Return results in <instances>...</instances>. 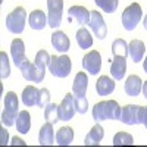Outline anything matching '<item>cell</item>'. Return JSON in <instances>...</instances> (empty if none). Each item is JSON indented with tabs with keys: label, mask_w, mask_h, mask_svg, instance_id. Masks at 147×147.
<instances>
[{
	"label": "cell",
	"mask_w": 147,
	"mask_h": 147,
	"mask_svg": "<svg viewBox=\"0 0 147 147\" xmlns=\"http://www.w3.org/2000/svg\"><path fill=\"white\" fill-rule=\"evenodd\" d=\"M121 110L122 107L116 100H105L99 102L93 106L91 115L96 122L106 121V119H119L121 118Z\"/></svg>",
	"instance_id": "obj_1"
},
{
	"label": "cell",
	"mask_w": 147,
	"mask_h": 147,
	"mask_svg": "<svg viewBox=\"0 0 147 147\" xmlns=\"http://www.w3.org/2000/svg\"><path fill=\"white\" fill-rule=\"evenodd\" d=\"M25 22H27V10L22 6L15 7L12 12H9L6 16V28L12 34H22L25 30Z\"/></svg>",
	"instance_id": "obj_2"
},
{
	"label": "cell",
	"mask_w": 147,
	"mask_h": 147,
	"mask_svg": "<svg viewBox=\"0 0 147 147\" xmlns=\"http://www.w3.org/2000/svg\"><path fill=\"white\" fill-rule=\"evenodd\" d=\"M72 69V62L71 57L66 56L65 53L62 56H52L50 63H49V71L53 77L56 78H66Z\"/></svg>",
	"instance_id": "obj_3"
},
{
	"label": "cell",
	"mask_w": 147,
	"mask_h": 147,
	"mask_svg": "<svg viewBox=\"0 0 147 147\" xmlns=\"http://www.w3.org/2000/svg\"><path fill=\"white\" fill-rule=\"evenodd\" d=\"M143 18V9L138 3H131L122 12V27L127 31H134Z\"/></svg>",
	"instance_id": "obj_4"
},
{
	"label": "cell",
	"mask_w": 147,
	"mask_h": 147,
	"mask_svg": "<svg viewBox=\"0 0 147 147\" xmlns=\"http://www.w3.org/2000/svg\"><path fill=\"white\" fill-rule=\"evenodd\" d=\"M47 21L49 27L59 28L63 18V0H47Z\"/></svg>",
	"instance_id": "obj_5"
},
{
	"label": "cell",
	"mask_w": 147,
	"mask_h": 147,
	"mask_svg": "<svg viewBox=\"0 0 147 147\" xmlns=\"http://www.w3.org/2000/svg\"><path fill=\"white\" fill-rule=\"evenodd\" d=\"M141 107L138 105H127L121 110L119 121L125 125H138L141 124Z\"/></svg>",
	"instance_id": "obj_6"
},
{
	"label": "cell",
	"mask_w": 147,
	"mask_h": 147,
	"mask_svg": "<svg viewBox=\"0 0 147 147\" xmlns=\"http://www.w3.org/2000/svg\"><path fill=\"white\" fill-rule=\"evenodd\" d=\"M82 68L90 75H97L102 69V56L97 50H91L82 57Z\"/></svg>",
	"instance_id": "obj_7"
},
{
	"label": "cell",
	"mask_w": 147,
	"mask_h": 147,
	"mask_svg": "<svg viewBox=\"0 0 147 147\" xmlns=\"http://www.w3.org/2000/svg\"><path fill=\"white\" fill-rule=\"evenodd\" d=\"M90 28L91 31L94 32V35L97 37V38H100L103 40L106 34H107V27H106V24H105V19L103 16L100 15V12H97V10H91V15H90Z\"/></svg>",
	"instance_id": "obj_8"
},
{
	"label": "cell",
	"mask_w": 147,
	"mask_h": 147,
	"mask_svg": "<svg viewBox=\"0 0 147 147\" xmlns=\"http://www.w3.org/2000/svg\"><path fill=\"white\" fill-rule=\"evenodd\" d=\"M75 102H74V93L65 94L62 103L59 105V119L60 121H71L75 115Z\"/></svg>",
	"instance_id": "obj_9"
},
{
	"label": "cell",
	"mask_w": 147,
	"mask_h": 147,
	"mask_svg": "<svg viewBox=\"0 0 147 147\" xmlns=\"http://www.w3.org/2000/svg\"><path fill=\"white\" fill-rule=\"evenodd\" d=\"M90 15H91V10H88L84 6H71L68 9V18L77 21L80 25H88Z\"/></svg>",
	"instance_id": "obj_10"
},
{
	"label": "cell",
	"mask_w": 147,
	"mask_h": 147,
	"mask_svg": "<svg viewBox=\"0 0 147 147\" xmlns=\"http://www.w3.org/2000/svg\"><path fill=\"white\" fill-rule=\"evenodd\" d=\"M50 59H52V56L47 53V50H40V52H37L35 60H34V65H35V68H37V72H38V78H37V82H41V81L44 80L46 68H49Z\"/></svg>",
	"instance_id": "obj_11"
},
{
	"label": "cell",
	"mask_w": 147,
	"mask_h": 147,
	"mask_svg": "<svg viewBox=\"0 0 147 147\" xmlns=\"http://www.w3.org/2000/svg\"><path fill=\"white\" fill-rule=\"evenodd\" d=\"M10 55L12 59H13V63L21 68V65L27 60L25 57V43H24L21 38H15L10 44Z\"/></svg>",
	"instance_id": "obj_12"
},
{
	"label": "cell",
	"mask_w": 147,
	"mask_h": 147,
	"mask_svg": "<svg viewBox=\"0 0 147 147\" xmlns=\"http://www.w3.org/2000/svg\"><path fill=\"white\" fill-rule=\"evenodd\" d=\"M88 88V77L85 72H78L72 82V93L75 97H85Z\"/></svg>",
	"instance_id": "obj_13"
},
{
	"label": "cell",
	"mask_w": 147,
	"mask_h": 147,
	"mask_svg": "<svg viewBox=\"0 0 147 147\" xmlns=\"http://www.w3.org/2000/svg\"><path fill=\"white\" fill-rule=\"evenodd\" d=\"M125 72H127V57L113 56L112 65H110V74H112L113 80H116V81L124 80Z\"/></svg>",
	"instance_id": "obj_14"
},
{
	"label": "cell",
	"mask_w": 147,
	"mask_h": 147,
	"mask_svg": "<svg viewBox=\"0 0 147 147\" xmlns=\"http://www.w3.org/2000/svg\"><path fill=\"white\" fill-rule=\"evenodd\" d=\"M38 143L41 146H52L53 143H56V134L53 131V124L46 122L44 125H41L38 131Z\"/></svg>",
	"instance_id": "obj_15"
},
{
	"label": "cell",
	"mask_w": 147,
	"mask_h": 147,
	"mask_svg": "<svg viewBox=\"0 0 147 147\" xmlns=\"http://www.w3.org/2000/svg\"><path fill=\"white\" fill-rule=\"evenodd\" d=\"M28 22H30V27L35 31H40L43 30L46 25H49V21H47V15L44 13L43 10L40 9H35L30 13V18H28Z\"/></svg>",
	"instance_id": "obj_16"
},
{
	"label": "cell",
	"mask_w": 147,
	"mask_h": 147,
	"mask_svg": "<svg viewBox=\"0 0 147 147\" xmlns=\"http://www.w3.org/2000/svg\"><path fill=\"white\" fill-rule=\"evenodd\" d=\"M52 46L59 53H66L69 50L71 41H69L68 35L63 31H56V32L52 34Z\"/></svg>",
	"instance_id": "obj_17"
},
{
	"label": "cell",
	"mask_w": 147,
	"mask_h": 147,
	"mask_svg": "<svg viewBox=\"0 0 147 147\" xmlns=\"http://www.w3.org/2000/svg\"><path fill=\"white\" fill-rule=\"evenodd\" d=\"M144 53H146V46L141 40H132L128 44V55L131 56L134 63L141 62L144 57Z\"/></svg>",
	"instance_id": "obj_18"
},
{
	"label": "cell",
	"mask_w": 147,
	"mask_h": 147,
	"mask_svg": "<svg viewBox=\"0 0 147 147\" xmlns=\"http://www.w3.org/2000/svg\"><path fill=\"white\" fill-rule=\"evenodd\" d=\"M124 90L128 96L131 97H136L141 93L143 90V81L138 75H129L125 81V85H124Z\"/></svg>",
	"instance_id": "obj_19"
},
{
	"label": "cell",
	"mask_w": 147,
	"mask_h": 147,
	"mask_svg": "<svg viewBox=\"0 0 147 147\" xmlns=\"http://www.w3.org/2000/svg\"><path fill=\"white\" fill-rule=\"evenodd\" d=\"M105 137V129L100 124H96L90 132L85 136V140H84V144L85 146H100L102 140Z\"/></svg>",
	"instance_id": "obj_20"
},
{
	"label": "cell",
	"mask_w": 147,
	"mask_h": 147,
	"mask_svg": "<svg viewBox=\"0 0 147 147\" xmlns=\"http://www.w3.org/2000/svg\"><path fill=\"white\" fill-rule=\"evenodd\" d=\"M96 91L100 96H109L115 91V81L107 75H102L96 82Z\"/></svg>",
	"instance_id": "obj_21"
},
{
	"label": "cell",
	"mask_w": 147,
	"mask_h": 147,
	"mask_svg": "<svg viewBox=\"0 0 147 147\" xmlns=\"http://www.w3.org/2000/svg\"><path fill=\"white\" fill-rule=\"evenodd\" d=\"M18 109H19V100L18 96L13 91H7L5 97V112L12 115L13 118H18Z\"/></svg>",
	"instance_id": "obj_22"
},
{
	"label": "cell",
	"mask_w": 147,
	"mask_h": 147,
	"mask_svg": "<svg viewBox=\"0 0 147 147\" xmlns=\"http://www.w3.org/2000/svg\"><path fill=\"white\" fill-rule=\"evenodd\" d=\"M38 93L40 90L35 88L34 85H28V87L24 88L22 96H21V100L25 106H37V102H38Z\"/></svg>",
	"instance_id": "obj_23"
},
{
	"label": "cell",
	"mask_w": 147,
	"mask_h": 147,
	"mask_svg": "<svg viewBox=\"0 0 147 147\" xmlns=\"http://www.w3.org/2000/svg\"><path fill=\"white\" fill-rule=\"evenodd\" d=\"M16 129L21 134H28L31 129V116L28 110H21L16 118Z\"/></svg>",
	"instance_id": "obj_24"
},
{
	"label": "cell",
	"mask_w": 147,
	"mask_h": 147,
	"mask_svg": "<svg viewBox=\"0 0 147 147\" xmlns=\"http://www.w3.org/2000/svg\"><path fill=\"white\" fill-rule=\"evenodd\" d=\"M75 40H77L80 49H82V50H87L88 47L93 46V35L90 34V31L87 28H80L75 34Z\"/></svg>",
	"instance_id": "obj_25"
},
{
	"label": "cell",
	"mask_w": 147,
	"mask_h": 147,
	"mask_svg": "<svg viewBox=\"0 0 147 147\" xmlns=\"http://www.w3.org/2000/svg\"><path fill=\"white\" fill-rule=\"evenodd\" d=\"M19 71H21V74H22V77L25 78L27 81H34V82H37V78H38V72H37L35 65L31 63L28 59L21 65Z\"/></svg>",
	"instance_id": "obj_26"
},
{
	"label": "cell",
	"mask_w": 147,
	"mask_h": 147,
	"mask_svg": "<svg viewBox=\"0 0 147 147\" xmlns=\"http://www.w3.org/2000/svg\"><path fill=\"white\" fill-rule=\"evenodd\" d=\"M74 141V129L71 127H63L59 128L56 132V143L59 146H69Z\"/></svg>",
	"instance_id": "obj_27"
},
{
	"label": "cell",
	"mask_w": 147,
	"mask_h": 147,
	"mask_svg": "<svg viewBox=\"0 0 147 147\" xmlns=\"http://www.w3.org/2000/svg\"><path fill=\"white\" fill-rule=\"evenodd\" d=\"M43 110H44V119H46V122H50V124L55 125L57 121H60L59 119V105L49 103Z\"/></svg>",
	"instance_id": "obj_28"
},
{
	"label": "cell",
	"mask_w": 147,
	"mask_h": 147,
	"mask_svg": "<svg viewBox=\"0 0 147 147\" xmlns=\"http://www.w3.org/2000/svg\"><path fill=\"white\" fill-rule=\"evenodd\" d=\"M112 53L113 56H122L127 57L128 56V43L122 38H116L112 43Z\"/></svg>",
	"instance_id": "obj_29"
},
{
	"label": "cell",
	"mask_w": 147,
	"mask_h": 147,
	"mask_svg": "<svg viewBox=\"0 0 147 147\" xmlns=\"http://www.w3.org/2000/svg\"><path fill=\"white\" fill-rule=\"evenodd\" d=\"M94 3L106 13H113L118 9L119 0H94Z\"/></svg>",
	"instance_id": "obj_30"
},
{
	"label": "cell",
	"mask_w": 147,
	"mask_h": 147,
	"mask_svg": "<svg viewBox=\"0 0 147 147\" xmlns=\"http://www.w3.org/2000/svg\"><path fill=\"white\" fill-rule=\"evenodd\" d=\"M10 75V65L6 52H0V78L6 80Z\"/></svg>",
	"instance_id": "obj_31"
},
{
	"label": "cell",
	"mask_w": 147,
	"mask_h": 147,
	"mask_svg": "<svg viewBox=\"0 0 147 147\" xmlns=\"http://www.w3.org/2000/svg\"><path fill=\"white\" fill-rule=\"evenodd\" d=\"M134 138L128 132H116L113 137V146H132Z\"/></svg>",
	"instance_id": "obj_32"
},
{
	"label": "cell",
	"mask_w": 147,
	"mask_h": 147,
	"mask_svg": "<svg viewBox=\"0 0 147 147\" xmlns=\"http://www.w3.org/2000/svg\"><path fill=\"white\" fill-rule=\"evenodd\" d=\"M74 102H75V109L77 113H85L88 110V100L87 97H75L74 96Z\"/></svg>",
	"instance_id": "obj_33"
},
{
	"label": "cell",
	"mask_w": 147,
	"mask_h": 147,
	"mask_svg": "<svg viewBox=\"0 0 147 147\" xmlns=\"http://www.w3.org/2000/svg\"><path fill=\"white\" fill-rule=\"evenodd\" d=\"M49 103H50V91L47 88H41L38 93V102H37V106L40 109H44Z\"/></svg>",
	"instance_id": "obj_34"
},
{
	"label": "cell",
	"mask_w": 147,
	"mask_h": 147,
	"mask_svg": "<svg viewBox=\"0 0 147 147\" xmlns=\"http://www.w3.org/2000/svg\"><path fill=\"white\" fill-rule=\"evenodd\" d=\"M2 124L5 125V127H12V125H16V118H13L12 115H9V113H6L5 110L2 112Z\"/></svg>",
	"instance_id": "obj_35"
},
{
	"label": "cell",
	"mask_w": 147,
	"mask_h": 147,
	"mask_svg": "<svg viewBox=\"0 0 147 147\" xmlns=\"http://www.w3.org/2000/svg\"><path fill=\"white\" fill-rule=\"evenodd\" d=\"M9 134H7V129H5L3 127L2 128H0V144H2V146H6L9 141Z\"/></svg>",
	"instance_id": "obj_36"
},
{
	"label": "cell",
	"mask_w": 147,
	"mask_h": 147,
	"mask_svg": "<svg viewBox=\"0 0 147 147\" xmlns=\"http://www.w3.org/2000/svg\"><path fill=\"white\" fill-rule=\"evenodd\" d=\"M141 124L147 129V106H143L141 107Z\"/></svg>",
	"instance_id": "obj_37"
},
{
	"label": "cell",
	"mask_w": 147,
	"mask_h": 147,
	"mask_svg": "<svg viewBox=\"0 0 147 147\" xmlns=\"http://www.w3.org/2000/svg\"><path fill=\"white\" fill-rule=\"evenodd\" d=\"M10 144H12V146H18V144H19V146H25L27 143L24 141V140H21L19 137H13V138H12V143H10Z\"/></svg>",
	"instance_id": "obj_38"
},
{
	"label": "cell",
	"mask_w": 147,
	"mask_h": 147,
	"mask_svg": "<svg viewBox=\"0 0 147 147\" xmlns=\"http://www.w3.org/2000/svg\"><path fill=\"white\" fill-rule=\"evenodd\" d=\"M143 94H144V97H146V100H147V81H144L143 82Z\"/></svg>",
	"instance_id": "obj_39"
},
{
	"label": "cell",
	"mask_w": 147,
	"mask_h": 147,
	"mask_svg": "<svg viewBox=\"0 0 147 147\" xmlns=\"http://www.w3.org/2000/svg\"><path fill=\"white\" fill-rule=\"evenodd\" d=\"M143 68H144V72L147 74V57L144 59V62H143Z\"/></svg>",
	"instance_id": "obj_40"
},
{
	"label": "cell",
	"mask_w": 147,
	"mask_h": 147,
	"mask_svg": "<svg viewBox=\"0 0 147 147\" xmlns=\"http://www.w3.org/2000/svg\"><path fill=\"white\" fill-rule=\"evenodd\" d=\"M143 25H144V28H146V30H147V16H146V18H144V24H143Z\"/></svg>",
	"instance_id": "obj_41"
}]
</instances>
